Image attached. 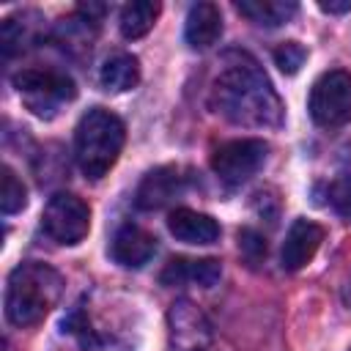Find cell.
Returning <instances> with one entry per match:
<instances>
[{
    "instance_id": "6da1fadb",
    "label": "cell",
    "mask_w": 351,
    "mask_h": 351,
    "mask_svg": "<svg viewBox=\"0 0 351 351\" xmlns=\"http://www.w3.org/2000/svg\"><path fill=\"white\" fill-rule=\"evenodd\" d=\"M211 107L236 126L263 129L282 123V101L258 60L247 52H228L211 82Z\"/></svg>"
},
{
    "instance_id": "7a4b0ae2",
    "label": "cell",
    "mask_w": 351,
    "mask_h": 351,
    "mask_svg": "<svg viewBox=\"0 0 351 351\" xmlns=\"http://www.w3.org/2000/svg\"><path fill=\"white\" fill-rule=\"evenodd\" d=\"M63 293V277L41 263L25 261L8 274L5 285V318L14 326H36L58 304Z\"/></svg>"
},
{
    "instance_id": "3957f363",
    "label": "cell",
    "mask_w": 351,
    "mask_h": 351,
    "mask_svg": "<svg viewBox=\"0 0 351 351\" xmlns=\"http://www.w3.org/2000/svg\"><path fill=\"white\" fill-rule=\"evenodd\" d=\"M123 140H126V129L115 112L104 107L88 110L74 129V156L82 176H88L90 181L107 176L121 156Z\"/></svg>"
},
{
    "instance_id": "277c9868",
    "label": "cell",
    "mask_w": 351,
    "mask_h": 351,
    "mask_svg": "<svg viewBox=\"0 0 351 351\" xmlns=\"http://www.w3.org/2000/svg\"><path fill=\"white\" fill-rule=\"evenodd\" d=\"M25 107L38 118H52L66 101L77 96V85L66 71L58 69H22L14 74Z\"/></svg>"
},
{
    "instance_id": "5b68a950",
    "label": "cell",
    "mask_w": 351,
    "mask_h": 351,
    "mask_svg": "<svg viewBox=\"0 0 351 351\" xmlns=\"http://www.w3.org/2000/svg\"><path fill=\"white\" fill-rule=\"evenodd\" d=\"M307 110H310V118L324 129L348 123L351 121V74L343 69H332L321 74L313 82Z\"/></svg>"
},
{
    "instance_id": "8992f818",
    "label": "cell",
    "mask_w": 351,
    "mask_h": 351,
    "mask_svg": "<svg viewBox=\"0 0 351 351\" xmlns=\"http://www.w3.org/2000/svg\"><path fill=\"white\" fill-rule=\"evenodd\" d=\"M44 233L58 244H80L90 230V208L71 192H55L41 214Z\"/></svg>"
},
{
    "instance_id": "52a82bcc",
    "label": "cell",
    "mask_w": 351,
    "mask_h": 351,
    "mask_svg": "<svg viewBox=\"0 0 351 351\" xmlns=\"http://www.w3.org/2000/svg\"><path fill=\"white\" fill-rule=\"evenodd\" d=\"M269 156V145L258 137H239V140H228L222 143L214 156H211V167L217 173V178L228 186H239L244 181H250L266 162Z\"/></svg>"
},
{
    "instance_id": "ba28073f",
    "label": "cell",
    "mask_w": 351,
    "mask_h": 351,
    "mask_svg": "<svg viewBox=\"0 0 351 351\" xmlns=\"http://www.w3.org/2000/svg\"><path fill=\"white\" fill-rule=\"evenodd\" d=\"M208 329L211 326L206 315L195 304L176 302L170 307V337H173L170 351H208V340H211Z\"/></svg>"
},
{
    "instance_id": "9c48e42d",
    "label": "cell",
    "mask_w": 351,
    "mask_h": 351,
    "mask_svg": "<svg viewBox=\"0 0 351 351\" xmlns=\"http://www.w3.org/2000/svg\"><path fill=\"white\" fill-rule=\"evenodd\" d=\"M321 241H324V228L318 222H313V219H293V225L285 233L282 252H280L282 269H288V271L304 269L315 258Z\"/></svg>"
},
{
    "instance_id": "30bf717a",
    "label": "cell",
    "mask_w": 351,
    "mask_h": 351,
    "mask_svg": "<svg viewBox=\"0 0 351 351\" xmlns=\"http://www.w3.org/2000/svg\"><path fill=\"white\" fill-rule=\"evenodd\" d=\"M181 192H184V176L178 173V167H156V170L145 173V178L140 181L134 203L143 211H156V208L173 203Z\"/></svg>"
},
{
    "instance_id": "8fae6325",
    "label": "cell",
    "mask_w": 351,
    "mask_h": 351,
    "mask_svg": "<svg viewBox=\"0 0 351 351\" xmlns=\"http://www.w3.org/2000/svg\"><path fill=\"white\" fill-rule=\"evenodd\" d=\"M156 252V239L143 230L140 225H123L118 228V233L112 236L110 244V255L115 263L126 266V269H140L145 266Z\"/></svg>"
},
{
    "instance_id": "7c38bea8",
    "label": "cell",
    "mask_w": 351,
    "mask_h": 351,
    "mask_svg": "<svg viewBox=\"0 0 351 351\" xmlns=\"http://www.w3.org/2000/svg\"><path fill=\"white\" fill-rule=\"evenodd\" d=\"M219 277H222V263L217 258H173L159 274L165 285H200V288L217 285Z\"/></svg>"
},
{
    "instance_id": "4fadbf2b",
    "label": "cell",
    "mask_w": 351,
    "mask_h": 351,
    "mask_svg": "<svg viewBox=\"0 0 351 351\" xmlns=\"http://www.w3.org/2000/svg\"><path fill=\"white\" fill-rule=\"evenodd\" d=\"M170 233L184 244H214L219 239V225L214 217L200 214L195 208H173L167 217Z\"/></svg>"
},
{
    "instance_id": "5bb4252c",
    "label": "cell",
    "mask_w": 351,
    "mask_h": 351,
    "mask_svg": "<svg viewBox=\"0 0 351 351\" xmlns=\"http://www.w3.org/2000/svg\"><path fill=\"white\" fill-rule=\"evenodd\" d=\"M222 36V14L214 3H197L186 14L184 38L192 49H208Z\"/></svg>"
},
{
    "instance_id": "9a60e30c",
    "label": "cell",
    "mask_w": 351,
    "mask_h": 351,
    "mask_svg": "<svg viewBox=\"0 0 351 351\" xmlns=\"http://www.w3.org/2000/svg\"><path fill=\"white\" fill-rule=\"evenodd\" d=\"M99 82H101V88H107L112 93L132 90L140 82V63H137V58L129 55V52H118V55L107 58L101 71H99Z\"/></svg>"
},
{
    "instance_id": "2e32d148",
    "label": "cell",
    "mask_w": 351,
    "mask_h": 351,
    "mask_svg": "<svg viewBox=\"0 0 351 351\" xmlns=\"http://www.w3.org/2000/svg\"><path fill=\"white\" fill-rule=\"evenodd\" d=\"M236 11L255 25L277 27V25L288 22L299 11V5L293 0H239Z\"/></svg>"
},
{
    "instance_id": "e0dca14e",
    "label": "cell",
    "mask_w": 351,
    "mask_h": 351,
    "mask_svg": "<svg viewBox=\"0 0 351 351\" xmlns=\"http://www.w3.org/2000/svg\"><path fill=\"white\" fill-rule=\"evenodd\" d=\"M159 11H162V5L154 3V0H134V3L123 5L121 8V19H118L121 36L123 38H143L154 27Z\"/></svg>"
},
{
    "instance_id": "ac0fdd59",
    "label": "cell",
    "mask_w": 351,
    "mask_h": 351,
    "mask_svg": "<svg viewBox=\"0 0 351 351\" xmlns=\"http://www.w3.org/2000/svg\"><path fill=\"white\" fill-rule=\"evenodd\" d=\"M36 22H41L36 14L25 11V14H16V16H8L0 27V49L5 58L16 55L19 49L27 47V41L36 38Z\"/></svg>"
},
{
    "instance_id": "d6986e66",
    "label": "cell",
    "mask_w": 351,
    "mask_h": 351,
    "mask_svg": "<svg viewBox=\"0 0 351 351\" xmlns=\"http://www.w3.org/2000/svg\"><path fill=\"white\" fill-rule=\"evenodd\" d=\"M25 203H27V189H25V184H22V181L16 178V173L5 165V167H3V184H0V211H3L5 217H11V214L22 211Z\"/></svg>"
},
{
    "instance_id": "ffe728a7",
    "label": "cell",
    "mask_w": 351,
    "mask_h": 351,
    "mask_svg": "<svg viewBox=\"0 0 351 351\" xmlns=\"http://www.w3.org/2000/svg\"><path fill=\"white\" fill-rule=\"evenodd\" d=\"M326 197H329V206H332L340 217L351 219V173H343V176H337L335 181H329Z\"/></svg>"
},
{
    "instance_id": "44dd1931",
    "label": "cell",
    "mask_w": 351,
    "mask_h": 351,
    "mask_svg": "<svg viewBox=\"0 0 351 351\" xmlns=\"http://www.w3.org/2000/svg\"><path fill=\"white\" fill-rule=\"evenodd\" d=\"M304 60H307V49L299 41H285L274 49V63L280 66L282 74H296Z\"/></svg>"
},
{
    "instance_id": "7402d4cb",
    "label": "cell",
    "mask_w": 351,
    "mask_h": 351,
    "mask_svg": "<svg viewBox=\"0 0 351 351\" xmlns=\"http://www.w3.org/2000/svg\"><path fill=\"white\" fill-rule=\"evenodd\" d=\"M239 250H241V255L255 266V263H261V261L266 258V239H263L258 230L244 228V230H239Z\"/></svg>"
},
{
    "instance_id": "603a6c76",
    "label": "cell",
    "mask_w": 351,
    "mask_h": 351,
    "mask_svg": "<svg viewBox=\"0 0 351 351\" xmlns=\"http://www.w3.org/2000/svg\"><path fill=\"white\" fill-rule=\"evenodd\" d=\"M318 8L326 14H346L351 11V0H318Z\"/></svg>"
},
{
    "instance_id": "cb8c5ba5",
    "label": "cell",
    "mask_w": 351,
    "mask_h": 351,
    "mask_svg": "<svg viewBox=\"0 0 351 351\" xmlns=\"http://www.w3.org/2000/svg\"><path fill=\"white\" fill-rule=\"evenodd\" d=\"M343 299H346V304L351 307V280L346 282V288H343Z\"/></svg>"
},
{
    "instance_id": "d4e9b609",
    "label": "cell",
    "mask_w": 351,
    "mask_h": 351,
    "mask_svg": "<svg viewBox=\"0 0 351 351\" xmlns=\"http://www.w3.org/2000/svg\"><path fill=\"white\" fill-rule=\"evenodd\" d=\"M348 351H351V348H348Z\"/></svg>"
}]
</instances>
